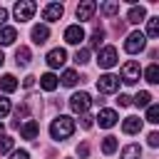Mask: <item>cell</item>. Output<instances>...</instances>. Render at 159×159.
<instances>
[{
  "label": "cell",
  "instance_id": "obj_1",
  "mask_svg": "<svg viewBox=\"0 0 159 159\" xmlns=\"http://www.w3.org/2000/svg\"><path fill=\"white\" fill-rule=\"evenodd\" d=\"M72 132H75V119H72V117H67V114L55 117V119H52V124H50V134H52V139H57V142L70 139V137H72Z\"/></svg>",
  "mask_w": 159,
  "mask_h": 159
},
{
  "label": "cell",
  "instance_id": "obj_2",
  "mask_svg": "<svg viewBox=\"0 0 159 159\" xmlns=\"http://www.w3.org/2000/svg\"><path fill=\"white\" fill-rule=\"evenodd\" d=\"M139 77H142V67H139V62L129 60V62L122 65V82H124V84H137Z\"/></svg>",
  "mask_w": 159,
  "mask_h": 159
},
{
  "label": "cell",
  "instance_id": "obj_3",
  "mask_svg": "<svg viewBox=\"0 0 159 159\" xmlns=\"http://www.w3.org/2000/svg\"><path fill=\"white\" fill-rule=\"evenodd\" d=\"M35 10H37V5H35L32 0H20V2H15V7H12V12H15V20H20V22H25V20H32Z\"/></svg>",
  "mask_w": 159,
  "mask_h": 159
},
{
  "label": "cell",
  "instance_id": "obj_4",
  "mask_svg": "<svg viewBox=\"0 0 159 159\" xmlns=\"http://www.w3.org/2000/svg\"><path fill=\"white\" fill-rule=\"evenodd\" d=\"M89 104H92V97H89L87 92H75V94L70 97V107H72L75 114H87Z\"/></svg>",
  "mask_w": 159,
  "mask_h": 159
},
{
  "label": "cell",
  "instance_id": "obj_5",
  "mask_svg": "<svg viewBox=\"0 0 159 159\" xmlns=\"http://www.w3.org/2000/svg\"><path fill=\"white\" fill-rule=\"evenodd\" d=\"M144 47H147V37H144V32H132V35H127L124 50H127L129 55H137V52H142Z\"/></svg>",
  "mask_w": 159,
  "mask_h": 159
},
{
  "label": "cell",
  "instance_id": "obj_6",
  "mask_svg": "<svg viewBox=\"0 0 159 159\" xmlns=\"http://www.w3.org/2000/svg\"><path fill=\"white\" fill-rule=\"evenodd\" d=\"M97 65H99L102 70L114 67V65H117V47H112V45L102 47V50H99V55H97Z\"/></svg>",
  "mask_w": 159,
  "mask_h": 159
},
{
  "label": "cell",
  "instance_id": "obj_7",
  "mask_svg": "<svg viewBox=\"0 0 159 159\" xmlns=\"http://www.w3.org/2000/svg\"><path fill=\"white\" fill-rule=\"evenodd\" d=\"M97 89L102 92V94H112V92H117L119 89V77L117 75H102L99 80H97Z\"/></svg>",
  "mask_w": 159,
  "mask_h": 159
},
{
  "label": "cell",
  "instance_id": "obj_8",
  "mask_svg": "<svg viewBox=\"0 0 159 159\" xmlns=\"http://www.w3.org/2000/svg\"><path fill=\"white\" fill-rule=\"evenodd\" d=\"M65 15V7L60 5V2H47L45 7H42V20H47V22H55V20H60Z\"/></svg>",
  "mask_w": 159,
  "mask_h": 159
},
{
  "label": "cell",
  "instance_id": "obj_9",
  "mask_svg": "<svg viewBox=\"0 0 159 159\" xmlns=\"http://www.w3.org/2000/svg\"><path fill=\"white\" fill-rule=\"evenodd\" d=\"M45 60H47V65H50L52 70H57V67H62V65L67 62V52H65L62 47H55V50H50V52H47V57H45Z\"/></svg>",
  "mask_w": 159,
  "mask_h": 159
},
{
  "label": "cell",
  "instance_id": "obj_10",
  "mask_svg": "<svg viewBox=\"0 0 159 159\" xmlns=\"http://www.w3.org/2000/svg\"><path fill=\"white\" fill-rule=\"evenodd\" d=\"M84 40V30H82V25H70L67 30H65V42H70V45H80Z\"/></svg>",
  "mask_w": 159,
  "mask_h": 159
},
{
  "label": "cell",
  "instance_id": "obj_11",
  "mask_svg": "<svg viewBox=\"0 0 159 159\" xmlns=\"http://www.w3.org/2000/svg\"><path fill=\"white\" fill-rule=\"evenodd\" d=\"M94 10H97V2H94V0L80 2V5H77V20H92Z\"/></svg>",
  "mask_w": 159,
  "mask_h": 159
},
{
  "label": "cell",
  "instance_id": "obj_12",
  "mask_svg": "<svg viewBox=\"0 0 159 159\" xmlns=\"http://www.w3.org/2000/svg\"><path fill=\"white\" fill-rule=\"evenodd\" d=\"M97 122H99V127H102V129H109V127H114V124H117V112H114V109H99Z\"/></svg>",
  "mask_w": 159,
  "mask_h": 159
},
{
  "label": "cell",
  "instance_id": "obj_13",
  "mask_svg": "<svg viewBox=\"0 0 159 159\" xmlns=\"http://www.w3.org/2000/svg\"><path fill=\"white\" fill-rule=\"evenodd\" d=\"M30 37H32L35 45H45L47 37H50V27H47V25H35L32 32H30Z\"/></svg>",
  "mask_w": 159,
  "mask_h": 159
},
{
  "label": "cell",
  "instance_id": "obj_14",
  "mask_svg": "<svg viewBox=\"0 0 159 159\" xmlns=\"http://www.w3.org/2000/svg\"><path fill=\"white\" fill-rule=\"evenodd\" d=\"M20 134H22V139H35L40 134V124L35 119H27L25 124H20Z\"/></svg>",
  "mask_w": 159,
  "mask_h": 159
},
{
  "label": "cell",
  "instance_id": "obj_15",
  "mask_svg": "<svg viewBox=\"0 0 159 159\" xmlns=\"http://www.w3.org/2000/svg\"><path fill=\"white\" fill-rule=\"evenodd\" d=\"M122 129H124V134H137V132H142V119L139 117H127L122 122Z\"/></svg>",
  "mask_w": 159,
  "mask_h": 159
},
{
  "label": "cell",
  "instance_id": "obj_16",
  "mask_svg": "<svg viewBox=\"0 0 159 159\" xmlns=\"http://www.w3.org/2000/svg\"><path fill=\"white\" fill-rule=\"evenodd\" d=\"M30 47H25V45H20L17 50H15V62H17V67H27L30 65Z\"/></svg>",
  "mask_w": 159,
  "mask_h": 159
},
{
  "label": "cell",
  "instance_id": "obj_17",
  "mask_svg": "<svg viewBox=\"0 0 159 159\" xmlns=\"http://www.w3.org/2000/svg\"><path fill=\"white\" fill-rule=\"evenodd\" d=\"M144 17H147V10L139 5H134L132 10H129V15H127V22H132V25H139V22H144Z\"/></svg>",
  "mask_w": 159,
  "mask_h": 159
},
{
  "label": "cell",
  "instance_id": "obj_18",
  "mask_svg": "<svg viewBox=\"0 0 159 159\" xmlns=\"http://www.w3.org/2000/svg\"><path fill=\"white\" fill-rule=\"evenodd\" d=\"M17 40V30L15 27H0V45H12Z\"/></svg>",
  "mask_w": 159,
  "mask_h": 159
},
{
  "label": "cell",
  "instance_id": "obj_19",
  "mask_svg": "<svg viewBox=\"0 0 159 159\" xmlns=\"http://www.w3.org/2000/svg\"><path fill=\"white\" fill-rule=\"evenodd\" d=\"M142 157V147L139 144H127L119 154V159H139Z\"/></svg>",
  "mask_w": 159,
  "mask_h": 159
},
{
  "label": "cell",
  "instance_id": "obj_20",
  "mask_svg": "<svg viewBox=\"0 0 159 159\" xmlns=\"http://www.w3.org/2000/svg\"><path fill=\"white\" fill-rule=\"evenodd\" d=\"M40 87H42V89H47V92L57 89V77H55L52 72H45V75L40 77Z\"/></svg>",
  "mask_w": 159,
  "mask_h": 159
},
{
  "label": "cell",
  "instance_id": "obj_21",
  "mask_svg": "<svg viewBox=\"0 0 159 159\" xmlns=\"http://www.w3.org/2000/svg\"><path fill=\"white\" fill-rule=\"evenodd\" d=\"M0 89H2V92H15V89H17V80H15L12 75H2V77H0Z\"/></svg>",
  "mask_w": 159,
  "mask_h": 159
},
{
  "label": "cell",
  "instance_id": "obj_22",
  "mask_svg": "<svg viewBox=\"0 0 159 159\" xmlns=\"http://www.w3.org/2000/svg\"><path fill=\"white\" fill-rule=\"evenodd\" d=\"M144 77H147V82H149V84H157V82H159V65H157V62H152V65L144 70Z\"/></svg>",
  "mask_w": 159,
  "mask_h": 159
},
{
  "label": "cell",
  "instance_id": "obj_23",
  "mask_svg": "<svg viewBox=\"0 0 159 159\" xmlns=\"http://www.w3.org/2000/svg\"><path fill=\"white\" fill-rule=\"evenodd\" d=\"M102 40H104V30H102V25H99V27H94V32L89 35V47H94V50H99V45H102Z\"/></svg>",
  "mask_w": 159,
  "mask_h": 159
},
{
  "label": "cell",
  "instance_id": "obj_24",
  "mask_svg": "<svg viewBox=\"0 0 159 159\" xmlns=\"http://www.w3.org/2000/svg\"><path fill=\"white\" fill-rule=\"evenodd\" d=\"M102 15H107V17H112V15H117L119 12V2L117 0H109V2H102Z\"/></svg>",
  "mask_w": 159,
  "mask_h": 159
},
{
  "label": "cell",
  "instance_id": "obj_25",
  "mask_svg": "<svg viewBox=\"0 0 159 159\" xmlns=\"http://www.w3.org/2000/svg\"><path fill=\"white\" fill-rule=\"evenodd\" d=\"M77 80H82V77H80L75 70H65V72H62V84H67V87H75V84H77Z\"/></svg>",
  "mask_w": 159,
  "mask_h": 159
},
{
  "label": "cell",
  "instance_id": "obj_26",
  "mask_svg": "<svg viewBox=\"0 0 159 159\" xmlns=\"http://www.w3.org/2000/svg\"><path fill=\"white\" fill-rule=\"evenodd\" d=\"M102 152H104V154H114V152H117V137H112V134L104 137V139H102Z\"/></svg>",
  "mask_w": 159,
  "mask_h": 159
},
{
  "label": "cell",
  "instance_id": "obj_27",
  "mask_svg": "<svg viewBox=\"0 0 159 159\" xmlns=\"http://www.w3.org/2000/svg\"><path fill=\"white\" fill-rule=\"evenodd\" d=\"M132 102L137 107H149L152 104V94L149 92H137V97H132Z\"/></svg>",
  "mask_w": 159,
  "mask_h": 159
},
{
  "label": "cell",
  "instance_id": "obj_28",
  "mask_svg": "<svg viewBox=\"0 0 159 159\" xmlns=\"http://www.w3.org/2000/svg\"><path fill=\"white\" fill-rule=\"evenodd\" d=\"M147 35L149 37H159V17H149L147 20Z\"/></svg>",
  "mask_w": 159,
  "mask_h": 159
},
{
  "label": "cell",
  "instance_id": "obj_29",
  "mask_svg": "<svg viewBox=\"0 0 159 159\" xmlns=\"http://www.w3.org/2000/svg\"><path fill=\"white\" fill-rule=\"evenodd\" d=\"M75 62H77V65H87V62H89V50H87V47L77 50V52H75Z\"/></svg>",
  "mask_w": 159,
  "mask_h": 159
},
{
  "label": "cell",
  "instance_id": "obj_30",
  "mask_svg": "<svg viewBox=\"0 0 159 159\" xmlns=\"http://www.w3.org/2000/svg\"><path fill=\"white\" fill-rule=\"evenodd\" d=\"M147 122H152V124L159 122V107H157V104H149V107H147Z\"/></svg>",
  "mask_w": 159,
  "mask_h": 159
},
{
  "label": "cell",
  "instance_id": "obj_31",
  "mask_svg": "<svg viewBox=\"0 0 159 159\" xmlns=\"http://www.w3.org/2000/svg\"><path fill=\"white\" fill-rule=\"evenodd\" d=\"M12 152V137H0V154Z\"/></svg>",
  "mask_w": 159,
  "mask_h": 159
},
{
  "label": "cell",
  "instance_id": "obj_32",
  "mask_svg": "<svg viewBox=\"0 0 159 159\" xmlns=\"http://www.w3.org/2000/svg\"><path fill=\"white\" fill-rule=\"evenodd\" d=\"M7 112H10V99H7V97H0V119H2Z\"/></svg>",
  "mask_w": 159,
  "mask_h": 159
},
{
  "label": "cell",
  "instance_id": "obj_33",
  "mask_svg": "<svg viewBox=\"0 0 159 159\" xmlns=\"http://www.w3.org/2000/svg\"><path fill=\"white\" fill-rule=\"evenodd\" d=\"M117 104H119V107H129V104H132V97H129V94H119V97H117Z\"/></svg>",
  "mask_w": 159,
  "mask_h": 159
},
{
  "label": "cell",
  "instance_id": "obj_34",
  "mask_svg": "<svg viewBox=\"0 0 159 159\" xmlns=\"http://www.w3.org/2000/svg\"><path fill=\"white\" fill-rule=\"evenodd\" d=\"M92 119H94V117H89V114H82V119H80L82 129H89V127H92Z\"/></svg>",
  "mask_w": 159,
  "mask_h": 159
},
{
  "label": "cell",
  "instance_id": "obj_35",
  "mask_svg": "<svg viewBox=\"0 0 159 159\" xmlns=\"http://www.w3.org/2000/svg\"><path fill=\"white\" fill-rule=\"evenodd\" d=\"M10 159H30V154H27L25 149H17V152H12V154H10Z\"/></svg>",
  "mask_w": 159,
  "mask_h": 159
},
{
  "label": "cell",
  "instance_id": "obj_36",
  "mask_svg": "<svg viewBox=\"0 0 159 159\" xmlns=\"http://www.w3.org/2000/svg\"><path fill=\"white\" fill-rule=\"evenodd\" d=\"M77 154H80V157L84 159V157L89 154V144H87V142H84V144H80V147H77Z\"/></svg>",
  "mask_w": 159,
  "mask_h": 159
},
{
  "label": "cell",
  "instance_id": "obj_37",
  "mask_svg": "<svg viewBox=\"0 0 159 159\" xmlns=\"http://www.w3.org/2000/svg\"><path fill=\"white\" fill-rule=\"evenodd\" d=\"M147 139H149V147H159V134H157V132H152Z\"/></svg>",
  "mask_w": 159,
  "mask_h": 159
},
{
  "label": "cell",
  "instance_id": "obj_38",
  "mask_svg": "<svg viewBox=\"0 0 159 159\" xmlns=\"http://www.w3.org/2000/svg\"><path fill=\"white\" fill-rule=\"evenodd\" d=\"M5 20H7V10L0 7V27H5Z\"/></svg>",
  "mask_w": 159,
  "mask_h": 159
},
{
  "label": "cell",
  "instance_id": "obj_39",
  "mask_svg": "<svg viewBox=\"0 0 159 159\" xmlns=\"http://www.w3.org/2000/svg\"><path fill=\"white\" fill-rule=\"evenodd\" d=\"M2 62H5V55H2V50H0V67H2Z\"/></svg>",
  "mask_w": 159,
  "mask_h": 159
},
{
  "label": "cell",
  "instance_id": "obj_40",
  "mask_svg": "<svg viewBox=\"0 0 159 159\" xmlns=\"http://www.w3.org/2000/svg\"><path fill=\"white\" fill-rule=\"evenodd\" d=\"M2 132H5V127H2V122H0V137H2Z\"/></svg>",
  "mask_w": 159,
  "mask_h": 159
}]
</instances>
